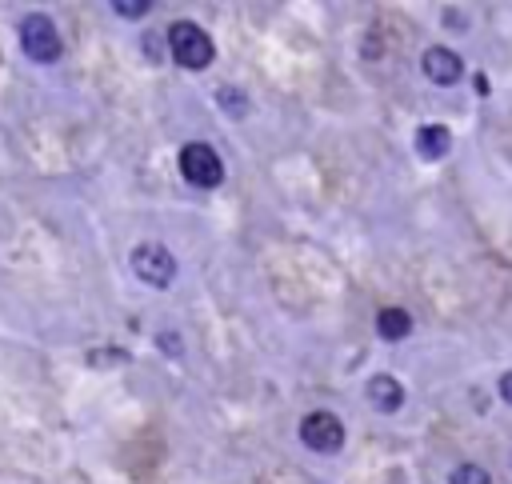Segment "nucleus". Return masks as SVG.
Here are the masks:
<instances>
[{"label":"nucleus","mask_w":512,"mask_h":484,"mask_svg":"<svg viewBox=\"0 0 512 484\" xmlns=\"http://www.w3.org/2000/svg\"><path fill=\"white\" fill-rule=\"evenodd\" d=\"M364 396H368V404L376 412H400V404H404V388L392 376H372L368 388H364Z\"/></svg>","instance_id":"0eeeda50"},{"label":"nucleus","mask_w":512,"mask_h":484,"mask_svg":"<svg viewBox=\"0 0 512 484\" xmlns=\"http://www.w3.org/2000/svg\"><path fill=\"white\" fill-rule=\"evenodd\" d=\"M420 68H424V76H428L432 84H444V88L464 76V60H460L452 48H440V44L420 56Z\"/></svg>","instance_id":"423d86ee"},{"label":"nucleus","mask_w":512,"mask_h":484,"mask_svg":"<svg viewBox=\"0 0 512 484\" xmlns=\"http://www.w3.org/2000/svg\"><path fill=\"white\" fill-rule=\"evenodd\" d=\"M448 148H452V132H448L444 124H424V128H416V152H420L424 160H440Z\"/></svg>","instance_id":"6e6552de"},{"label":"nucleus","mask_w":512,"mask_h":484,"mask_svg":"<svg viewBox=\"0 0 512 484\" xmlns=\"http://www.w3.org/2000/svg\"><path fill=\"white\" fill-rule=\"evenodd\" d=\"M448 484H492V480H488V472L480 464H460V468H452Z\"/></svg>","instance_id":"9d476101"},{"label":"nucleus","mask_w":512,"mask_h":484,"mask_svg":"<svg viewBox=\"0 0 512 484\" xmlns=\"http://www.w3.org/2000/svg\"><path fill=\"white\" fill-rule=\"evenodd\" d=\"M168 52H172V60L184 64V68H208L212 56H216L208 32H204L200 24H192V20H176V24L168 28Z\"/></svg>","instance_id":"f257e3e1"},{"label":"nucleus","mask_w":512,"mask_h":484,"mask_svg":"<svg viewBox=\"0 0 512 484\" xmlns=\"http://www.w3.org/2000/svg\"><path fill=\"white\" fill-rule=\"evenodd\" d=\"M500 396L512 404V372H504V376H500Z\"/></svg>","instance_id":"ddd939ff"},{"label":"nucleus","mask_w":512,"mask_h":484,"mask_svg":"<svg viewBox=\"0 0 512 484\" xmlns=\"http://www.w3.org/2000/svg\"><path fill=\"white\" fill-rule=\"evenodd\" d=\"M112 12H120V16H128V20H132V16H144V12H148V0H116Z\"/></svg>","instance_id":"9b49d317"},{"label":"nucleus","mask_w":512,"mask_h":484,"mask_svg":"<svg viewBox=\"0 0 512 484\" xmlns=\"http://www.w3.org/2000/svg\"><path fill=\"white\" fill-rule=\"evenodd\" d=\"M20 48L36 64H52L60 56V32H56V24L48 16H40V12L24 16L20 20Z\"/></svg>","instance_id":"f03ea898"},{"label":"nucleus","mask_w":512,"mask_h":484,"mask_svg":"<svg viewBox=\"0 0 512 484\" xmlns=\"http://www.w3.org/2000/svg\"><path fill=\"white\" fill-rule=\"evenodd\" d=\"M132 272H136V280H144L152 288H168L176 280V260L160 244H140V248H132Z\"/></svg>","instance_id":"20e7f679"},{"label":"nucleus","mask_w":512,"mask_h":484,"mask_svg":"<svg viewBox=\"0 0 512 484\" xmlns=\"http://www.w3.org/2000/svg\"><path fill=\"white\" fill-rule=\"evenodd\" d=\"M220 100H224V104H228V112H244V100H236V96H232V92H228V88H224V92H220Z\"/></svg>","instance_id":"f8f14e48"},{"label":"nucleus","mask_w":512,"mask_h":484,"mask_svg":"<svg viewBox=\"0 0 512 484\" xmlns=\"http://www.w3.org/2000/svg\"><path fill=\"white\" fill-rule=\"evenodd\" d=\"M180 172L196 188H216L224 180V160L208 144H184L180 148Z\"/></svg>","instance_id":"7ed1b4c3"},{"label":"nucleus","mask_w":512,"mask_h":484,"mask_svg":"<svg viewBox=\"0 0 512 484\" xmlns=\"http://www.w3.org/2000/svg\"><path fill=\"white\" fill-rule=\"evenodd\" d=\"M300 440L312 452H340L344 448V424L332 412H308L300 420Z\"/></svg>","instance_id":"39448f33"},{"label":"nucleus","mask_w":512,"mask_h":484,"mask_svg":"<svg viewBox=\"0 0 512 484\" xmlns=\"http://www.w3.org/2000/svg\"><path fill=\"white\" fill-rule=\"evenodd\" d=\"M376 332H380L384 340H404V336L412 332V316H408L404 308H384V312L376 316Z\"/></svg>","instance_id":"1a4fd4ad"}]
</instances>
